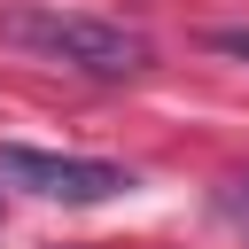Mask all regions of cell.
<instances>
[{
    "label": "cell",
    "mask_w": 249,
    "mask_h": 249,
    "mask_svg": "<svg viewBox=\"0 0 249 249\" xmlns=\"http://www.w3.org/2000/svg\"><path fill=\"white\" fill-rule=\"evenodd\" d=\"M0 47L31 54V62H62L78 78H140L148 70V39L109 23V16H78V8H8L0 16Z\"/></svg>",
    "instance_id": "6da1fadb"
},
{
    "label": "cell",
    "mask_w": 249,
    "mask_h": 249,
    "mask_svg": "<svg viewBox=\"0 0 249 249\" xmlns=\"http://www.w3.org/2000/svg\"><path fill=\"white\" fill-rule=\"evenodd\" d=\"M0 179H8V187H23V195H39V202H70V210L109 202V195H124V187H132V171H124V163L62 156V148H23V140H8V148H0Z\"/></svg>",
    "instance_id": "7a4b0ae2"
},
{
    "label": "cell",
    "mask_w": 249,
    "mask_h": 249,
    "mask_svg": "<svg viewBox=\"0 0 249 249\" xmlns=\"http://www.w3.org/2000/svg\"><path fill=\"white\" fill-rule=\"evenodd\" d=\"M210 47H218V54H241V62H249V31H218Z\"/></svg>",
    "instance_id": "3957f363"
}]
</instances>
